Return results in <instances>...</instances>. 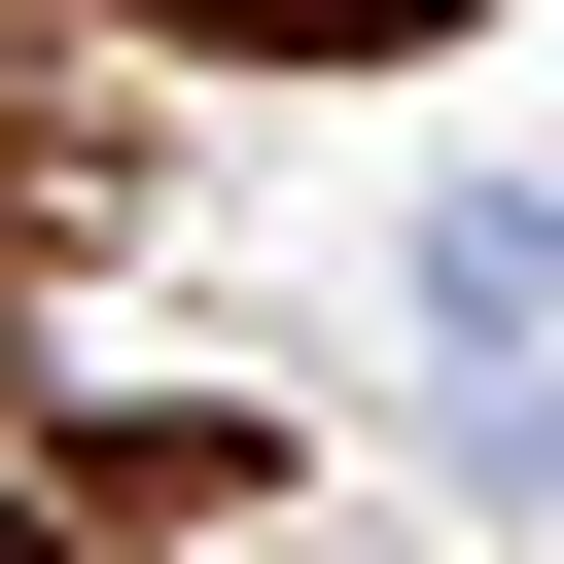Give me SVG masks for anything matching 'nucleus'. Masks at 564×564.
I'll list each match as a JSON object with an SVG mask.
<instances>
[{"label": "nucleus", "instance_id": "nucleus-1", "mask_svg": "<svg viewBox=\"0 0 564 564\" xmlns=\"http://www.w3.org/2000/svg\"><path fill=\"white\" fill-rule=\"evenodd\" d=\"M423 352H458V423H529V352H564V212H529V176L423 212Z\"/></svg>", "mask_w": 564, "mask_h": 564}]
</instances>
